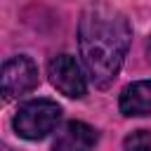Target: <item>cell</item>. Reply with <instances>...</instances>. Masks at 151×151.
I'll use <instances>...</instances> for the list:
<instances>
[{
    "label": "cell",
    "instance_id": "6da1fadb",
    "mask_svg": "<svg viewBox=\"0 0 151 151\" xmlns=\"http://www.w3.org/2000/svg\"><path fill=\"white\" fill-rule=\"evenodd\" d=\"M132 26L127 17L109 2H90L78 21V45L83 64L99 90H106L127 54Z\"/></svg>",
    "mask_w": 151,
    "mask_h": 151
},
{
    "label": "cell",
    "instance_id": "7a4b0ae2",
    "mask_svg": "<svg viewBox=\"0 0 151 151\" xmlns=\"http://www.w3.org/2000/svg\"><path fill=\"white\" fill-rule=\"evenodd\" d=\"M61 120V106L52 99H31L26 104H21L12 118V125L17 130L19 137L38 142L42 137H47Z\"/></svg>",
    "mask_w": 151,
    "mask_h": 151
},
{
    "label": "cell",
    "instance_id": "3957f363",
    "mask_svg": "<svg viewBox=\"0 0 151 151\" xmlns=\"http://www.w3.org/2000/svg\"><path fill=\"white\" fill-rule=\"evenodd\" d=\"M47 76H50V83L66 97L71 99H80L85 92H87V80H85V73L80 68V64L76 61V57L71 54H59L50 61L47 66Z\"/></svg>",
    "mask_w": 151,
    "mask_h": 151
},
{
    "label": "cell",
    "instance_id": "277c9868",
    "mask_svg": "<svg viewBox=\"0 0 151 151\" xmlns=\"http://www.w3.org/2000/svg\"><path fill=\"white\" fill-rule=\"evenodd\" d=\"M38 85V66L31 57H9L2 64V94L5 99L21 97Z\"/></svg>",
    "mask_w": 151,
    "mask_h": 151
},
{
    "label": "cell",
    "instance_id": "5b68a950",
    "mask_svg": "<svg viewBox=\"0 0 151 151\" xmlns=\"http://www.w3.org/2000/svg\"><path fill=\"white\" fill-rule=\"evenodd\" d=\"M97 139H99V134L92 125H87L83 120H71L57 132L52 151H90L97 144Z\"/></svg>",
    "mask_w": 151,
    "mask_h": 151
},
{
    "label": "cell",
    "instance_id": "8992f818",
    "mask_svg": "<svg viewBox=\"0 0 151 151\" xmlns=\"http://www.w3.org/2000/svg\"><path fill=\"white\" fill-rule=\"evenodd\" d=\"M118 109L123 116H151V80H137L123 87Z\"/></svg>",
    "mask_w": 151,
    "mask_h": 151
},
{
    "label": "cell",
    "instance_id": "52a82bcc",
    "mask_svg": "<svg viewBox=\"0 0 151 151\" xmlns=\"http://www.w3.org/2000/svg\"><path fill=\"white\" fill-rule=\"evenodd\" d=\"M123 151H151V132L149 130H134L125 137Z\"/></svg>",
    "mask_w": 151,
    "mask_h": 151
},
{
    "label": "cell",
    "instance_id": "ba28073f",
    "mask_svg": "<svg viewBox=\"0 0 151 151\" xmlns=\"http://www.w3.org/2000/svg\"><path fill=\"white\" fill-rule=\"evenodd\" d=\"M146 57H149V61H151V35H149V40H146Z\"/></svg>",
    "mask_w": 151,
    "mask_h": 151
}]
</instances>
